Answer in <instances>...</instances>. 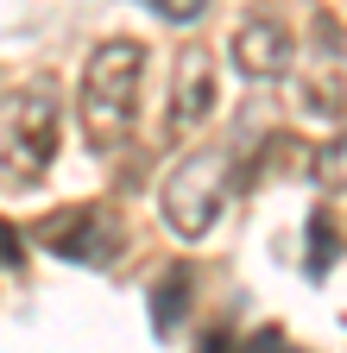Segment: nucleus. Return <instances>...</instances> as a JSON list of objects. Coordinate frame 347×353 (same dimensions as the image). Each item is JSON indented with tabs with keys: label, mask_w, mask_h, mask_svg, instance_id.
Returning a JSON list of instances; mask_svg holds the SVG:
<instances>
[{
	"label": "nucleus",
	"mask_w": 347,
	"mask_h": 353,
	"mask_svg": "<svg viewBox=\"0 0 347 353\" xmlns=\"http://www.w3.org/2000/svg\"><path fill=\"white\" fill-rule=\"evenodd\" d=\"M139 70H146V51H139L133 38H108L101 51L89 57V70H82V126H89V145L95 152L120 145L126 132H133Z\"/></svg>",
	"instance_id": "f257e3e1"
},
{
	"label": "nucleus",
	"mask_w": 347,
	"mask_h": 353,
	"mask_svg": "<svg viewBox=\"0 0 347 353\" xmlns=\"http://www.w3.org/2000/svg\"><path fill=\"white\" fill-rule=\"evenodd\" d=\"M57 158V88L32 82L0 114V176L7 183H38Z\"/></svg>",
	"instance_id": "f03ea898"
},
{
	"label": "nucleus",
	"mask_w": 347,
	"mask_h": 353,
	"mask_svg": "<svg viewBox=\"0 0 347 353\" xmlns=\"http://www.w3.org/2000/svg\"><path fill=\"white\" fill-rule=\"evenodd\" d=\"M221 183H228V152H196L184 158V170L164 183V221L184 240H202L221 214Z\"/></svg>",
	"instance_id": "7ed1b4c3"
},
{
	"label": "nucleus",
	"mask_w": 347,
	"mask_h": 353,
	"mask_svg": "<svg viewBox=\"0 0 347 353\" xmlns=\"http://www.w3.org/2000/svg\"><path fill=\"white\" fill-rule=\"evenodd\" d=\"M215 114V63L208 51H190L177 57V101H170V139H190V132Z\"/></svg>",
	"instance_id": "20e7f679"
},
{
	"label": "nucleus",
	"mask_w": 347,
	"mask_h": 353,
	"mask_svg": "<svg viewBox=\"0 0 347 353\" xmlns=\"http://www.w3.org/2000/svg\"><path fill=\"white\" fill-rule=\"evenodd\" d=\"M290 38L272 26V19H246L240 32H234V63L252 76V82H272V76H284L290 70Z\"/></svg>",
	"instance_id": "39448f33"
},
{
	"label": "nucleus",
	"mask_w": 347,
	"mask_h": 353,
	"mask_svg": "<svg viewBox=\"0 0 347 353\" xmlns=\"http://www.w3.org/2000/svg\"><path fill=\"white\" fill-rule=\"evenodd\" d=\"M190 284H196V272H190V265H177V272L164 278L158 309H152V328H158V334H170V328H177V316H184V290H190Z\"/></svg>",
	"instance_id": "423d86ee"
},
{
	"label": "nucleus",
	"mask_w": 347,
	"mask_h": 353,
	"mask_svg": "<svg viewBox=\"0 0 347 353\" xmlns=\"http://www.w3.org/2000/svg\"><path fill=\"white\" fill-rule=\"evenodd\" d=\"M152 7H158L164 19H177V26H184V19H196V13H202V0H152Z\"/></svg>",
	"instance_id": "0eeeda50"
},
{
	"label": "nucleus",
	"mask_w": 347,
	"mask_h": 353,
	"mask_svg": "<svg viewBox=\"0 0 347 353\" xmlns=\"http://www.w3.org/2000/svg\"><path fill=\"white\" fill-rule=\"evenodd\" d=\"M0 265H19V234L0 221Z\"/></svg>",
	"instance_id": "6e6552de"
}]
</instances>
